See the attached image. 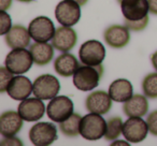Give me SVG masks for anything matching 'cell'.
Here are the masks:
<instances>
[{
    "label": "cell",
    "mask_w": 157,
    "mask_h": 146,
    "mask_svg": "<svg viewBox=\"0 0 157 146\" xmlns=\"http://www.w3.org/2000/svg\"><path fill=\"white\" fill-rule=\"evenodd\" d=\"M103 74V68L98 66H80L73 74V84L81 92H90L99 85Z\"/></svg>",
    "instance_id": "6da1fadb"
},
{
    "label": "cell",
    "mask_w": 157,
    "mask_h": 146,
    "mask_svg": "<svg viewBox=\"0 0 157 146\" xmlns=\"http://www.w3.org/2000/svg\"><path fill=\"white\" fill-rule=\"evenodd\" d=\"M107 122L100 114L90 113L82 117L80 124V134L87 141H97L105 137Z\"/></svg>",
    "instance_id": "7a4b0ae2"
},
{
    "label": "cell",
    "mask_w": 157,
    "mask_h": 146,
    "mask_svg": "<svg viewBox=\"0 0 157 146\" xmlns=\"http://www.w3.org/2000/svg\"><path fill=\"white\" fill-rule=\"evenodd\" d=\"M33 62L30 51L25 48H13L7 55L5 65L13 74H24L31 68Z\"/></svg>",
    "instance_id": "3957f363"
},
{
    "label": "cell",
    "mask_w": 157,
    "mask_h": 146,
    "mask_svg": "<svg viewBox=\"0 0 157 146\" xmlns=\"http://www.w3.org/2000/svg\"><path fill=\"white\" fill-rule=\"evenodd\" d=\"M55 17L63 26H74L81 17V6L74 0H63L55 9Z\"/></svg>",
    "instance_id": "277c9868"
},
{
    "label": "cell",
    "mask_w": 157,
    "mask_h": 146,
    "mask_svg": "<svg viewBox=\"0 0 157 146\" xmlns=\"http://www.w3.org/2000/svg\"><path fill=\"white\" fill-rule=\"evenodd\" d=\"M46 113L52 122H63L73 114V102L66 96H56L50 101Z\"/></svg>",
    "instance_id": "5b68a950"
},
{
    "label": "cell",
    "mask_w": 157,
    "mask_h": 146,
    "mask_svg": "<svg viewBox=\"0 0 157 146\" xmlns=\"http://www.w3.org/2000/svg\"><path fill=\"white\" fill-rule=\"evenodd\" d=\"M60 90L59 81L52 74H43L33 82V95L41 100H52Z\"/></svg>",
    "instance_id": "8992f818"
},
{
    "label": "cell",
    "mask_w": 157,
    "mask_h": 146,
    "mask_svg": "<svg viewBox=\"0 0 157 146\" xmlns=\"http://www.w3.org/2000/svg\"><path fill=\"white\" fill-rule=\"evenodd\" d=\"M78 57L81 62L84 65H101L105 57V48L101 42L97 40H90L82 44L78 51Z\"/></svg>",
    "instance_id": "52a82bcc"
},
{
    "label": "cell",
    "mask_w": 157,
    "mask_h": 146,
    "mask_svg": "<svg viewBox=\"0 0 157 146\" xmlns=\"http://www.w3.org/2000/svg\"><path fill=\"white\" fill-rule=\"evenodd\" d=\"M29 140L33 145L48 146L57 140V129L50 122H38L29 131Z\"/></svg>",
    "instance_id": "ba28073f"
},
{
    "label": "cell",
    "mask_w": 157,
    "mask_h": 146,
    "mask_svg": "<svg viewBox=\"0 0 157 146\" xmlns=\"http://www.w3.org/2000/svg\"><path fill=\"white\" fill-rule=\"evenodd\" d=\"M28 31L31 39L36 42H48L53 39L55 35V29L53 22L46 16H38L30 22Z\"/></svg>",
    "instance_id": "9c48e42d"
},
{
    "label": "cell",
    "mask_w": 157,
    "mask_h": 146,
    "mask_svg": "<svg viewBox=\"0 0 157 146\" xmlns=\"http://www.w3.org/2000/svg\"><path fill=\"white\" fill-rule=\"evenodd\" d=\"M148 130L147 122L141 117H130L123 125V135L127 141L131 143H140L147 137Z\"/></svg>",
    "instance_id": "30bf717a"
},
{
    "label": "cell",
    "mask_w": 157,
    "mask_h": 146,
    "mask_svg": "<svg viewBox=\"0 0 157 146\" xmlns=\"http://www.w3.org/2000/svg\"><path fill=\"white\" fill-rule=\"evenodd\" d=\"M45 112V105L39 98H28L22 100L18 105V113L26 122H37L41 119Z\"/></svg>",
    "instance_id": "8fae6325"
},
{
    "label": "cell",
    "mask_w": 157,
    "mask_h": 146,
    "mask_svg": "<svg viewBox=\"0 0 157 146\" xmlns=\"http://www.w3.org/2000/svg\"><path fill=\"white\" fill-rule=\"evenodd\" d=\"M78 36L74 29L69 26H61L56 29L52 39V45L60 52H69L75 46Z\"/></svg>",
    "instance_id": "7c38bea8"
},
{
    "label": "cell",
    "mask_w": 157,
    "mask_h": 146,
    "mask_svg": "<svg viewBox=\"0 0 157 146\" xmlns=\"http://www.w3.org/2000/svg\"><path fill=\"white\" fill-rule=\"evenodd\" d=\"M105 41L110 47L123 48L130 41L129 29L122 25H112L105 29L103 33Z\"/></svg>",
    "instance_id": "4fadbf2b"
},
{
    "label": "cell",
    "mask_w": 157,
    "mask_h": 146,
    "mask_svg": "<svg viewBox=\"0 0 157 146\" xmlns=\"http://www.w3.org/2000/svg\"><path fill=\"white\" fill-rule=\"evenodd\" d=\"M121 8L125 20L129 21L142 20L150 12L147 0H123Z\"/></svg>",
    "instance_id": "5bb4252c"
},
{
    "label": "cell",
    "mask_w": 157,
    "mask_h": 146,
    "mask_svg": "<svg viewBox=\"0 0 157 146\" xmlns=\"http://www.w3.org/2000/svg\"><path fill=\"white\" fill-rule=\"evenodd\" d=\"M86 110L90 113L107 114L112 107V99L108 92L103 90H96L86 98Z\"/></svg>",
    "instance_id": "9a60e30c"
},
{
    "label": "cell",
    "mask_w": 157,
    "mask_h": 146,
    "mask_svg": "<svg viewBox=\"0 0 157 146\" xmlns=\"http://www.w3.org/2000/svg\"><path fill=\"white\" fill-rule=\"evenodd\" d=\"M33 90V84L30 80L23 75H17L12 79L7 88V92L14 100H25Z\"/></svg>",
    "instance_id": "2e32d148"
},
{
    "label": "cell",
    "mask_w": 157,
    "mask_h": 146,
    "mask_svg": "<svg viewBox=\"0 0 157 146\" xmlns=\"http://www.w3.org/2000/svg\"><path fill=\"white\" fill-rule=\"evenodd\" d=\"M23 118L15 111H7L0 117V132L3 137H14L23 127Z\"/></svg>",
    "instance_id": "e0dca14e"
},
{
    "label": "cell",
    "mask_w": 157,
    "mask_h": 146,
    "mask_svg": "<svg viewBox=\"0 0 157 146\" xmlns=\"http://www.w3.org/2000/svg\"><path fill=\"white\" fill-rule=\"evenodd\" d=\"M30 33L22 25H14L10 31L5 36L6 43L9 47L13 48H25L30 43Z\"/></svg>",
    "instance_id": "ac0fdd59"
},
{
    "label": "cell",
    "mask_w": 157,
    "mask_h": 146,
    "mask_svg": "<svg viewBox=\"0 0 157 146\" xmlns=\"http://www.w3.org/2000/svg\"><path fill=\"white\" fill-rule=\"evenodd\" d=\"M147 97L143 95H132L129 100L124 102L123 111L128 117H142L148 111Z\"/></svg>",
    "instance_id": "d6986e66"
},
{
    "label": "cell",
    "mask_w": 157,
    "mask_h": 146,
    "mask_svg": "<svg viewBox=\"0 0 157 146\" xmlns=\"http://www.w3.org/2000/svg\"><path fill=\"white\" fill-rule=\"evenodd\" d=\"M78 67L80 65L75 56L67 52L57 57L54 62L55 71L63 77H69L73 75Z\"/></svg>",
    "instance_id": "ffe728a7"
},
{
    "label": "cell",
    "mask_w": 157,
    "mask_h": 146,
    "mask_svg": "<svg viewBox=\"0 0 157 146\" xmlns=\"http://www.w3.org/2000/svg\"><path fill=\"white\" fill-rule=\"evenodd\" d=\"M33 55V62L37 66H45L50 63L54 56V46L48 42H36L29 47Z\"/></svg>",
    "instance_id": "44dd1931"
},
{
    "label": "cell",
    "mask_w": 157,
    "mask_h": 146,
    "mask_svg": "<svg viewBox=\"0 0 157 146\" xmlns=\"http://www.w3.org/2000/svg\"><path fill=\"white\" fill-rule=\"evenodd\" d=\"M132 85L125 79H118L112 82L109 87V95L115 102H126L132 97Z\"/></svg>",
    "instance_id": "7402d4cb"
},
{
    "label": "cell",
    "mask_w": 157,
    "mask_h": 146,
    "mask_svg": "<svg viewBox=\"0 0 157 146\" xmlns=\"http://www.w3.org/2000/svg\"><path fill=\"white\" fill-rule=\"evenodd\" d=\"M81 115L78 113H73L65 122H59V129L63 134L66 137H74L80 134V124H81Z\"/></svg>",
    "instance_id": "603a6c76"
},
{
    "label": "cell",
    "mask_w": 157,
    "mask_h": 146,
    "mask_svg": "<svg viewBox=\"0 0 157 146\" xmlns=\"http://www.w3.org/2000/svg\"><path fill=\"white\" fill-rule=\"evenodd\" d=\"M123 120L121 117H112L107 122V130H105V137L108 141L116 140L123 133Z\"/></svg>",
    "instance_id": "cb8c5ba5"
},
{
    "label": "cell",
    "mask_w": 157,
    "mask_h": 146,
    "mask_svg": "<svg viewBox=\"0 0 157 146\" xmlns=\"http://www.w3.org/2000/svg\"><path fill=\"white\" fill-rule=\"evenodd\" d=\"M142 89L147 98L157 99V73H150L144 77Z\"/></svg>",
    "instance_id": "d4e9b609"
},
{
    "label": "cell",
    "mask_w": 157,
    "mask_h": 146,
    "mask_svg": "<svg viewBox=\"0 0 157 146\" xmlns=\"http://www.w3.org/2000/svg\"><path fill=\"white\" fill-rule=\"evenodd\" d=\"M12 79H13V73L9 71L7 67L0 68V92H7V88Z\"/></svg>",
    "instance_id": "484cf974"
},
{
    "label": "cell",
    "mask_w": 157,
    "mask_h": 146,
    "mask_svg": "<svg viewBox=\"0 0 157 146\" xmlns=\"http://www.w3.org/2000/svg\"><path fill=\"white\" fill-rule=\"evenodd\" d=\"M124 25L129 29V30L132 31H142L146 26L148 25V15L145 16L144 18L139 21H129L125 20Z\"/></svg>",
    "instance_id": "4316f807"
},
{
    "label": "cell",
    "mask_w": 157,
    "mask_h": 146,
    "mask_svg": "<svg viewBox=\"0 0 157 146\" xmlns=\"http://www.w3.org/2000/svg\"><path fill=\"white\" fill-rule=\"evenodd\" d=\"M0 23H1V28H0V35L6 36L12 28L11 25V17L6 11L0 12Z\"/></svg>",
    "instance_id": "83f0119b"
},
{
    "label": "cell",
    "mask_w": 157,
    "mask_h": 146,
    "mask_svg": "<svg viewBox=\"0 0 157 146\" xmlns=\"http://www.w3.org/2000/svg\"><path fill=\"white\" fill-rule=\"evenodd\" d=\"M148 126V130L152 133L153 135H156L157 137V110L150 114L147 116V119H146Z\"/></svg>",
    "instance_id": "f1b7e54d"
},
{
    "label": "cell",
    "mask_w": 157,
    "mask_h": 146,
    "mask_svg": "<svg viewBox=\"0 0 157 146\" xmlns=\"http://www.w3.org/2000/svg\"><path fill=\"white\" fill-rule=\"evenodd\" d=\"M1 145H23L22 141L17 137H5V139L1 140Z\"/></svg>",
    "instance_id": "f546056e"
},
{
    "label": "cell",
    "mask_w": 157,
    "mask_h": 146,
    "mask_svg": "<svg viewBox=\"0 0 157 146\" xmlns=\"http://www.w3.org/2000/svg\"><path fill=\"white\" fill-rule=\"evenodd\" d=\"M148 1V8H150V12L152 14L157 15V0H147Z\"/></svg>",
    "instance_id": "4dcf8cb0"
},
{
    "label": "cell",
    "mask_w": 157,
    "mask_h": 146,
    "mask_svg": "<svg viewBox=\"0 0 157 146\" xmlns=\"http://www.w3.org/2000/svg\"><path fill=\"white\" fill-rule=\"evenodd\" d=\"M12 5V0H0V9L1 11H7Z\"/></svg>",
    "instance_id": "1f68e13d"
},
{
    "label": "cell",
    "mask_w": 157,
    "mask_h": 146,
    "mask_svg": "<svg viewBox=\"0 0 157 146\" xmlns=\"http://www.w3.org/2000/svg\"><path fill=\"white\" fill-rule=\"evenodd\" d=\"M151 60H152V65H153V67H154V69L157 71V51L152 55Z\"/></svg>",
    "instance_id": "d6a6232c"
},
{
    "label": "cell",
    "mask_w": 157,
    "mask_h": 146,
    "mask_svg": "<svg viewBox=\"0 0 157 146\" xmlns=\"http://www.w3.org/2000/svg\"><path fill=\"white\" fill-rule=\"evenodd\" d=\"M128 145V143H125V142H120V141H117V142H114V143H112V145Z\"/></svg>",
    "instance_id": "836d02e7"
},
{
    "label": "cell",
    "mask_w": 157,
    "mask_h": 146,
    "mask_svg": "<svg viewBox=\"0 0 157 146\" xmlns=\"http://www.w3.org/2000/svg\"><path fill=\"white\" fill-rule=\"evenodd\" d=\"M17 1H21V2H30L33 0H17Z\"/></svg>",
    "instance_id": "e575fe53"
},
{
    "label": "cell",
    "mask_w": 157,
    "mask_h": 146,
    "mask_svg": "<svg viewBox=\"0 0 157 146\" xmlns=\"http://www.w3.org/2000/svg\"><path fill=\"white\" fill-rule=\"evenodd\" d=\"M117 1H118V2L121 3V2H122V1H123V0H117Z\"/></svg>",
    "instance_id": "d590c367"
}]
</instances>
